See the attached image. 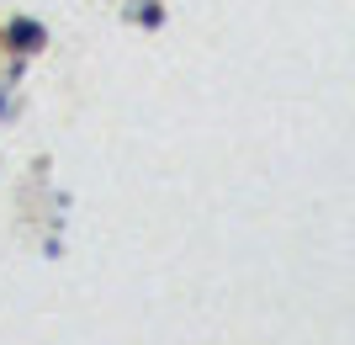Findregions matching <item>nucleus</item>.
Returning <instances> with one entry per match:
<instances>
[{
	"mask_svg": "<svg viewBox=\"0 0 355 345\" xmlns=\"http://www.w3.org/2000/svg\"><path fill=\"white\" fill-rule=\"evenodd\" d=\"M0 48H11V53H43L48 48V27L37 22V16H11L6 27H0Z\"/></svg>",
	"mask_w": 355,
	"mask_h": 345,
	"instance_id": "obj_1",
	"label": "nucleus"
},
{
	"mask_svg": "<svg viewBox=\"0 0 355 345\" xmlns=\"http://www.w3.org/2000/svg\"><path fill=\"white\" fill-rule=\"evenodd\" d=\"M128 11H133L138 27H159V22H164V6H159V0H133Z\"/></svg>",
	"mask_w": 355,
	"mask_h": 345,
	"instance_id": "obj_2",
	"label": "nucleus"
}]
</instances>
